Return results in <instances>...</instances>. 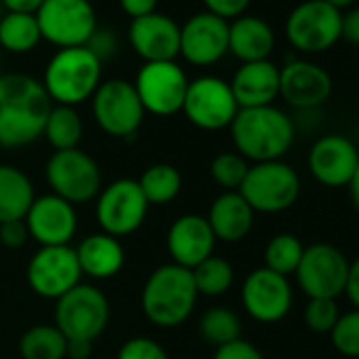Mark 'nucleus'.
I'll list each match as a JSON object with an SVG mask.
<instances>
[{"label":"nucleus","instance_id":"nucleus-15","mask_svg":"<svg viewBox=\"0 0 359 359\" xmlns=\"http://www.w3.org/2000/svg\"><path fill=\"white\" fill-rule=\"evenodd\" d=\"M30 290L47 300H60L81 283L83 271L72 245L41 248L26 269Z\"/></svg>","mask_w":359,"mask_h":359},{"label":"nucleus","instance_id":"nucleus-39","mask_svg":"<svg viewBox=\"0 0 359 359\" xmlns=\"http://www.w3.org/2000/svg\"><path fill=\"white\" fill-rule=\"evenodd\" d=\"M118 47H121V43H118L116 34H114L112 30L100 28V26H97V30L93 32V36L89 39V43H87V49H89L102 64L110 62V60L118 53Z\"/></svg>","mask_w":359,"mask_h":359},{"label":"nucleus","instance_id":"nucleus-26","mask_svg":"<svg viewBox=\"0 0 359 359\" xmlns=\"http://www.w3.org/2000/svg\"><path fill=\"white\" fill-rule=\"evenodd\" d=\"M76 258L83 275L91 279H112L125 264V250L121 239L106 233H93L85 237L76 248Z\"/></svg>","mask_w":359,"mask_h":359},{"label":"nucleus","instance_id":"nucleus-10","mask_svg":"<svg viewBox=\"0 0 359 359\" xmlns=\"http://www.w3.org/2000/svg\"><path fill=\"white\" fill-rule=\"evenodd\" d=\"M91 112L95 125L110 137L118 140L133 137L146 116L133 83L125 79L102 81L91 97Z\"/></svg>","mask_w":359,"mask_h":359},{"label":"nucleus","instance_id":"nucleus-7","mask_svg":"<svg viewBox=\"0 0 359 359\" xmlns=\"http://www.w3.org/2000/svg\"><path fill=\"white\" fill-rule=\"evenodd\" d=\"M283 30L296 51L317 55L340 41L342 11L334 9L325 0H302L287 13Z\"/></svg>","mask_w":359,"mask_h":359},{"label":"nucleus","instance_id":"nucleus-9","mask_svg":"<svg viewBox=\"0 0 359 359\" xmlns=\"http://www.w3.org/2000/svg\"><path fill=\"white\" fill-rule=\"evenodd\" d=\"M108 319L110 302L106 294L91 283H79L64 294L55 306V325L66 340L95 342L104 334Z\"/></svg>","mask_w":359,"mask_h":359},{"label":"nucleus","instance_id":"nucleus-17","mask_svg":"<svg viewBox=\"0 0 359 359\" xmlns=\"http://www.w3.org/2000/svg\"><path fill=\"white\" fill-rule=\"evenodd\" d=\"M359 163V148L342 133L319 135L306 154L311 177L325 189H344L351 184Z\"/></svg>","mask_w":359,"mask_h":359},{"label":"nucleus","instance_id":"nucleus-25","mask_svg":"<svg viewBox=\"0 0 359 359\" xmlns=\"http://www.w3.org/2000/svg\"><path fill=\"white\" fill-rule=\"evenodd\" d=\"M275 43L277 39L273 26L258 15L245 13L229 22V53L241 64L271 60Z\"/></svg>","mask_w":359,"mask_h":359},{"label":"nucleus","instance_id":"nucleus-30","mask_svg":"<svg viewBox=\"0 0 359 359\" xmlns=\"http://www.w3.org/2000/svg\"><path fill=\"white\" fill-rule=\"evenodd\" d=\"M43 137L49 142L53 152L79 148L83 140V118L76 108L53 104L43 129Z\"/></svg>","mask_w":359,"mask_h":359},{"label":"nucleus","instance_id":"nucleus-48","mask_svg":"<svg viewBox=\"0 0 359 359\" xmlns=\"http://www.w3.org/2000/svg\"><path fill=\"white\" fill-rule=\"evenodd\" d=\"M348 189H351L353 203H355V208H357V212H359V163H357V169H355V175H353V180H351Z\"/></svg>","mask_w":359,"mask_h":359},{"label":"nucleus","instance_id":"nucleus-8","mask_svg":"<svg viewBox=\"0 0 359 359\" xmlns=\"http://www.w3.org/2000/svg\"><path fill=\"white\" fill-rule=\"evenodd\" d=\"M34 18L43 41L55 49L87 47L97 30V15L91 0H45Z\"/></svg>","mask_w":359,"mask_h":359},{"label":"nucleus","instance_id":"nucleus-40","mask_svg":"<svg viewBox=\"0 0 359 359\" xmlns=\"http://www.w3.org/2000/svg\"><path fill=\"white\" fill-rule=\"evenodd\" d=\"M212 359H264V355L256 344H252L250 340L239 338L235 342L218 346Z\"/></svg>","mask_w":359,"mask_h":359},{"label":"nucleus","instance_id":"nucleus-20","mask_svg":"<svg viewBox=\"0 0 359 359\" xmlns=\"http://www.w3.org/2000/svg\"><path fill=\"white\" fill-rule=\"evenodd\" d=\"M30 239L41 248L70 245L79 229V216L72 203L49 193L36 197L24 218Z\"/></svg>","mask_w":359,"mask_h":359},{"label":"nucleus","instance_id":"nucleus-42","mask_svg":"<svg viewBox=\"0 0 359 359\" xmlns=\"http://www.w3.org/2000/svg\"><path fill=\"white\" fill-rule=\"evenodd\" d=\"M30 241V233L24 220H11L0 224V243L7 250H22Z\"/></svg>","mask_w":359,"mask_h":359},{"label":"nucleus","instance_id":"nucleus-27","mask_svg":"<svg viewBox=\"0 0 359 359\" xmlns=\"http://www.w3.org/2000/svg\"><path fill=\"white\" fill-rule=\"evenodd\" d=\"M36 193L28 173L15 165L0 163V224L24 220Z\"/></svg>","mask_w":359,"mask_h":359},{"label":"nucleus","instance_id":"nucleus-31","mask_svg":"<svg viewBox=\"0 0 359 359\" xmlns=\"http://www.w3.org/2000/svg\"><path fill=\"white\" fill-rule=\"evenodd\" d=\"M66 336L53 323H36L20 338L22 359H66Z\"/></svg>","mask_w":359,"mask_h":359},{"label":"nucleus","instance_id":"nucleus-29","mask_svg":"<svg viewBox=\"0 0 359 359\" xmlns=\"http://www.w3.org/2000/svg\"><path fill=\"white\" fill-rule=\"evenodd\" d=\"M43 36L36 18L30 13H5L0 18V47L9 53L24 55L41 45Z\"/></svg>","mask_w":359,"mask_h":359},{"label":"nucleus","instance_id":"nucleus-23","mask_svg":"<svg viewBox=\"0 0 359 359\" xmlns=\"http://www.w3.org/2000/svg\"><path fill=\"white\" fill-rule=\"evenodd\" d=\"M229 85L239 108L273 106L279 97V66L271 60L241 64Z\"/></svg>","mask_w":359,"mask_h":359},{"label":"nucleus","instance_id":"nucleus-41","mask_svg":"<svg viewBox=\"0 0 359 359\" xmlns=\"http://www.w3.org/2000/svg\"><path fill=\"white\" fill-rule=\"evenodd\" d=\"M203 5L210 13L233 22L241 15H245V11L250 9L252 0H203Z\"/></svg>","mask_w":359,"mask_h":359},{"label":"nucleus","instance_id":"nucleus-19","mask_svg":"<svg viewBox=\"0 0 359 359\" xmlns=\"http://www.w3.org/2000/svg\"><path fill=\"white\" fill-rule=\"evenodd\" d=\"M334 83L330 72L309 60H290L279 68V97L300 110H319L332 95Z\"/></svg>","mask_w":359,"mask_h":359},{"label":"nucleus","instance_id":"nucleus-45","mask_svg":"<svg viewBox=\"0 0 359 359\" xmlns=\"http://www.w3.org/2000/svg\"><path fill=\"white\" fill-rule=\"evenodd\" d=\"M344 294H346L351 306L359 309V256L348 262V275H346Z\"/></svg>","mask_w":359,"mask_h":359},{"label":"nucleus","instance_id":"nucleus-46","mask_svg":"<svg viewBox=\"0 0 359 359\" xmlns=\"http://www.w3.org/2000/svg\"><path fill=\"white\" fill-rule=\"evenodd\" d=\"M45 0H3V7L7 13H30L34 15Z\"/></svg>","mask_w":359,"mask_h":359},{"label":"nucleus","instance_id":"nucleus-21","mask_svg":"<svg viewBox=\"0 0 359 359\" xmlns=\"http://www.w3.org/2000/svg\"><path fill=\"white\" fill-rule=\"evenodd\" d=\"M129 47L146 62H175L180 55V24L165 13L131 20L127 28Z\"/></svg>","mask_w":359,"mask_h":359},{"label":"nucleus","instance_id":"nucleus-13","mask_svg":"<svg viewBox=\"0 0 359 359\" xmlns=\"http://www.w3.org/2000/svg\"><path fill=\"white\" fill-rule=\"evenodd\" d=\"M296 283L306 298H332L344 294L348 258L332 243L317 241L304 245L302 260L296 269Z\"/></svg>","mask_w":359,"mask_h":359},{"label":"nucleus","instance_id":"nucleus-2","mask_svg":"<svg viewBox=\"0 0 359 359\" xmlns=\"http://www.w3.org/2000/svg\"><path fill=\"white\" fill-rule=\"evenodd\" d=\"M229 129L235 152H239L248 163L283 161L298 133L294 118L275 104L262 108H239Z\"/></svg>","mask_w":359,"mask_h":359},{"label":"nucleus","instance_id":"nucleus-44","mask_svg":"<svg viewBox=\"0 0 359 359\" xmlns=\"http://www.w3.org/2000/svg\"><path fill=\"white\" fill-rule=\"evenodd\" d=\"M118 5L125 11V15H129L131 20H137V18H146L154 13L158 7V0H118Z\"/></svg>","mask_w":359,"mask_h":359},{"label":"nucleus","instance_id":"nucleus-37","mask_svg":"<svg viewBox=\"0 0 359 359\" xmlns=\"http://www.w3.org/2000/svg\"><path fill=\"white\" fill-rule=\"evenodd\" d=\"M340 317V309L332 298H309L304 306V323L315 334H330Z\"/></svg>","mask_w":359,"mask_h":359},{"label":"nucleus","instance_id":"nucleus-1","mask_svg":"<svg viewBox=\"0 0 359 359\" xmlns=\"http://www.w3.org/2000/svg\"><path fill=\"white\" fill-rule=\"evenodd\" d=\"M51 108L39 79L24 72L0 74V146L24 148L43 137Z\"/></svg>","mask_w":359,"mask_h":359},{"label":"nucleus","instance_id":"nucleus-38","mask_svg":"<svg viewBox=\"0 0 359 359\" xmlns=\"http://www.w3.org/2000/svg\"><path fill=\"white\" fill-rule=\"evenodd\" d=\"M116 359H169V355L156 340L148 336H135L118 348Z\"/></svg>","mask_w":359,"mask_h":359},{"label":"nucleus","instance_id":"nucleus-5","mask_svg":"<svg viewBox=\"0 0 359 359\" xmlns=\"http://www.w3.org/2000/svg\"><path fill=\"white\" fill-rule=\"evenodd\" d=\"M302 191L298 171L285 161L252 163L239 189L254 214H281L296 205Z\"/></svg>","mask_w":359,"mask_h":359},{"label":"nucleus","instance_id":"nucleus-33","mask_svg":"<svg viewBox=\"0 0 359 359\" xmlns=\"http://www.w3.org/2000/svg\"><path fill=\"white\" fill-rule=\"evenodd\" d=\"M304 254V243L292 233H277L264 248V266L273 273L290 277L296 273Z\"/></svg>","mask_w":359,"mask_h":359},{"label":"nucleus","instance_id":"nucleus-11","mask_svg":"<svg viewBox=\"0 0 359 359\" xmlns=\"http://www.w3.org/2000/svg\"><path fill=\"white\" fill-rule=\"evenodd\" d=\"M148 208L137 180L118 177L100 191L95 199V220L102 233L121 239L133 235L144 224Z\"/></svg>","mask_w":359,"mask_h":359},{"label":"nucleus","instance_id":"nucleus-49","mask_svg":"<svg viewBox=\"0 0 359 359\" xmlns=\"http://www.w3.org/2000/svg\"><path fill=\"white\" fill-rule=\"evenodd\" d=\"M327 5H332L334 9H338V11H346V9H351V7H355V3L357 0H325Z\"/></svg>","mask_w":359,"mask_h":359},{"label":"nucleus","instance_id":"nucleus-43","mask_svg":"<svg viewBox=\"0 0 359 359\" xmlns=\"http://www.w3.org/2000/svg\"><path fill=\"white\" fill-rule=\"evenodd\" d=\"M340 41H346L355 47H359V7H351V9H346V13H342Z\"/></svg>","mask_w":359,"mask_h":359},{"label":"nucleus","instance_id":"nucleus-28","mask_svg":"<svg viewBox=\"0 0 359 359\" xmlns=\"http://www.w3.org/2000/svg\"><path fill=\"white\" fill-rule=\"evenodd\" d=\"M137 184L148 205H167L182 191V173L169 163H154L144 169Z\"/></svg>","mask_w":359,"mask_h":359},{"label":"nucleus","instance_id":"nucleus-35","mask_svg":"<svg viewBox=\"0 0 359 359\" xmlns=\"http://www.w3.org/2000/svg\"><path fill=\"white\" fill-rule=\"evenodd\" d=\"M248 169H250V163L235 150L216 154L212 165H210L212 180L220 189H224V193L241 189L243 180L248 175Z\"/></svg>","mask_w":359,"mask_h":359},{"label":"nucleus","instance_id":"nucleus-18","mask_svg":"<svg viewBox=\"0 0 359 359\" xmlns=\"http://www.w3.org/2000/svg\"><path fill=\"white\" fill-rule=\"evenodd\" d=\"M229 53V22L201 11L180 26V57L191 66L210 68Z\"/></svg>","mask_w":359,"mask_h":359},{"label":"nucleus","instance_id":"nucleus-12","mask_svg":"<svg viewBox=\"0 0 359 359\" xmlns=\"http://www.w3.org/2000/svg\"><path fill=\"white\" fill-rule=\"evenodd\" d=\"M189 76L177 62H146L135 74L133 87L146 110L154 116H173L182 112Z\"/></svg>","mask_w":359,"mask_h":359},{"label":"nucleus","instance_id":"nucleus-22","mask_svg":"<svg viewBox=\"0 0 359 359\" xmlns=\"http://www.w3.org/2000/svg\"><path fill=\"white\" fill-rule=\"evenodd\" d=\"M216 243L218 241L208 218L199 214L180 216L167 231V252L171 262L189 271L214 256Z\"/></svg>","mask_w":359,"mask_h":359},{"label":"nucleus","instance_id":"nucleus-16","mask_svg":"<svg viewBox=\"0 0 359 359\" xmlns=\"http://www.w3.org/2000/svg\"><path fill=\"white\" fill-rule=\"evenodd\" d=\"M241 304L245 313L264 325L283 321L294 304V290L290 277L269 271L266 266L254 269L241 285Z\"/></svg>","mask_w":359,"mask_h":359},{"label":"nucleus","instance_id":"nucleus-24","mask_svg":"<svg viewBox=\"0 0 359 359\" xmlns=\"http://www.w3.org/2000/svg\"><path fill=\"white\" fill-rule=\"evenodd\" d=\"M205 218L214 231L216 241L239 243L252 233L256 214L239 191H226L214 199Z\"/></svg>","mask_w":359,"mask_h":359},{"label":"nucleus","instance_id":"nucleus-6","mask_svg":"<svg viewBox=\"0 0 359 359\" xmlns=\"http://www.w3.org/2000/svg\"><path fill=\"white\" fill-rule=\"evenodd\" d=\"M45 177L51 193L72 205L97 199L104 189V175L97 161L81 148L53 152L45 165Z\"/></svg>","mask_w":359,"mask_h":359},{"label":"nucleus","instance_id":"nucleus-36","mask_svg":"<svg viewBox=\"0 0 359 359\" xmlns=\"http://www.w3.org/2000/svg\"><path fill=\"white\" fill-rule=\"evenodd\" d=\"M332 346L336 353L348 359H359V309L340 313L336 325L330 332Z\"/></svg>","mask_w":359,"mask_h":359},{"label":"nucleus","instance_id":"nucleus-47","mask_svg":"<svg viewBox=\"0 0 359 359\" xmlns=\"http://www.w3.org/2000/svg\"><path fill=\"white\" fill-rule=\"evenodd\" d=\"M93 351V342L85 340H68L66 346V359H89Z\"/></svg>","mask_w":359,"mask_h":359},{"label":"nucleus","instance_id":"nucleus-4","mask_svg":"<svg viewBox=\"0 0 359 359\" xmlns=\"http://www.w3.org/2000/svg\"><path fill=\"white\" fill-rule=\"evenodd\" d=\"M102 74L104 64L87 47H72L57 49L49 57L41 83L55 106L76 108L93 97L104 81Z\"/></svg>","mask_w":359,"mask_h":359},{"label":"nucleus","instance_id":"nucleus-3","mask_svg":"<svg viewBox=\"0 0 359 359\" xmlns=\"http://www.w3.org/2000/svg\"><path fill=\"white\" fill-rule=\"evenodd\" d=\"M197 287L193 273L173 262L154 269L142 287V311L156 327L182 325L195 311Z\"/></svg>","mask_w":359,"mask_h":359},{"label":"nucleus","instance_id":"nucleus-14","mask_svg":"<svg viewBox=\"0 0 359 359\" xmlns=\"http://www.w3.org/2000/svg\"><path fill=\"white\" fill-rule=\"evenodd\" d=\"M182 112L195 127L203 131H220L231 127L239 112V106L229 81L205 74L189 83Z\"/></svg>","mask_w":359,"mask_h":359},{"label":"nucleus","instance_id":"nucleus-32","mask_svg":"<svg viewBox=\"0 0 359 359\" xmlns=\"http://www.w3.org/2000/svg\"><path fill=\"white\" fill-rule=\"evenodd\" d=\"M193 281L199 296L218 298L224 296L235 283V269L229 260L220 256H210L193 271Z\"/></svg>","mask_w":359,"mask_h":359},{"label":"nucleus","instance_id":"nucleus-34","mask_svg":"<svg viewBox=\"0 0 359 359\" xmlns=\"http://www.w3.org/2000/svg\"><path fill=\"white\" fill-rule=\"evenodd\" d=\"M241 319L239 315L229 306H214L203 313L199 319V334L205 342L218 346H224L229 342H235L241 338Z\"/></svg>","mask_w":359,"mask_h":359},{"label":"nucleus","instance_id":"nucleus-50","mask_svg":"<svg viewBox=\"0 0 359 359\" xmlns=\"http://www.w3.org/2000/svg\"><path fill=\"white\" fill-rule=\"evenodd\" d=\"M5 13H7V11H5V7H3V0H0V18H3Z\"/></svg>","mask_w":359,"mask_h":359}]
</instances>
